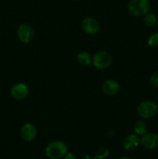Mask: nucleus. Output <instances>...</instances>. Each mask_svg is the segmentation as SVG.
<instances>
[{"mask_svg": "<svg viewBox=\"0 0 158 159\" xmlns=\"http://www.w3.org/2000/svg\"><path fill=\"white\" fill-rule=\"evenodd\" d=\"M134 131L138 135H143L147 132V125L144 121L138 120L134 124Z\"/></svg>", "mask_w": 158, "mask_h": 159, "instance_id": "nucleus-13", "label": "nucleus"}, {"mask_svg": "<svg viewBox=\"0 0 158 159\" xmlns=\"http://www.w3.org/2000/svg\"><path fill=\"white\" fill-rule=\"evenodd\" d=\"M150 83L155 88H158V71H155L151 76H150Z\"/></svg>", "mask_w": 158, "mask_h": 159, "instance_id": "nucleus-17", "label": "nucleus"}, {"mask_svg": "<svg viewBox=\"0 0 158 159\" xmlns=\"http://www.w3.org/2000/svg\"><path fill=\"white\" fill-rule=\"evenodd\" d=\"M68 146L60 141H54L50 143L45 149L46 156L50 159H60L68 153Z\"/></svg>", "mask_w": 158, "mask_h": 159, "instance_id": "nucleus-1", "label": "nucleus"}, {"mask_svg": "<svg viewBox=\"0 0 158 159\" xmlns=\"http://www.w3.org/2000/svg\"><path fill=\"white\" fill-rule=\"evenodd\" d=\"M119 83L112 79H108L102 85V90L108 96H115L119 92Z\"/></svg>", "mask_w": 158, "mask_h": 159, "instance_id": "nucleus-11", "label": "nucleus"}, {"mask_svg": "<svg viewBox=\"0 0 158 159\" xmlns=\"http://www.w3.org/2000/svg\"><path fill=\"white\" fill-rule=\"evenodd\" d=\"M157 112V104L152 101H143L137 107L138 115L144 119L153 117Z\"/></svg>", "mask_w": 158, "mask_h": 159, "instance_id": "nucleus-3", "label": "nucleus"}, {"mask_svg": "<svg viewBox=\"0 0 158 159\" xmlns=\"http://www.w3.org/2000/svg\"><path fill=\"white\" fill-rule=\"evenodd\" d=\"M92 63L98 69H106L111 65L112 57L106 51H98L93 56Z\"/></svg>", "mask_w": 158, "mask_h": 159, "instance_id": "nucleus-4", "label": "nucleus"}, {"mask_svg": "<svg viewBox=\"0 0 158 159\" xmlns=\"http://www.w3.org/2000/svg\"><path fill=\"white\" fill-rule=\"evenodd\" d=\"M82 28L88 34H94L99 31V24L96 20L91 17H87L82 21Z\"/></svg>", "mask_w": 158, "mask_h": 159, "instance_id": "nucleus-10", "label": "nucleus"}, {"mask_svg": "<svg viewBox=\"0 0 158 159\" xmlns=\"http://www.w3.org/2000/svg\"><path fill=\"white\" fill-rule=\"evenodd\" d=\"M109 155V150L105 147H101L96 151L94 159H105Z\"/></svg>", "mask_w": 158, "mask_h": 159, "instance_id": "nucleus-15", "label": "nucleus"}, {"mask_svg": "<svg viewBox=\"0 0 158 159\" xmlns=\"http://www.w3.org/2000/svg\"><path fill=\"white\" fill-rule=\"evenodd\" d=\"M144 24L146 25L148 27H153L157 23V20H156V16L153 13H147L145 15V17H144Z\"/></svg>", "mask_w": 158, "mask_h": 159, "instance_id": "nucleus-14", "label": "nucleus"}, {"mask_svg": "<svg viewBox=\"0 0 158 159\" xmlns=\"http://www.w3.org/2000/svg\"><path fill=\"white\" fill-rule=\"evenodd\" d=\"M119 159H133V158H129V157H122V158H121Z\"/></svg>", "mask_w": 158, "mask_h": 159, "instance_id": "nucleus-21", "label": "nucleus"}, {"mask_svg": "<svg viewBox=\"0 0 158 159\" xmlns=\"http://www.w3.org/2000/svg\"><path fill=\"white\" fill-rule=\"evenodd\" d=\"M140 143L143 147L148 150L155 149L158 147V134L150 132L142 135Z\"/></svg>", "mask_w": 158, "mask_h": 159, "instance_id": "nucleus-6", "label": "nucleus"}, {"mask_svg": "<svg viewBox=\"0 0 158 159\" xmlns=\"http://www.w3.org/2000/svg\"><path fill=\"white\" fill-rule=\"evenodd\" d=\"M10 93L14 99H17V100H22L28 96L29 89L26 84L17 83L12 87Z\"/></svg>", "mask_w": 158, "mask_h": 159, "instance_id": "nucleus-8", "label": "nucleus"}, {"mask_svg": "<svg viewBox=\"0 0 158 159\" xmlns=\"http://www.w3.org/2000/svg\"><path fill=\"white\" fill-rule=\"evenodd\" d=\"M20 135L25 141H27V142L33 141L37 138V127L31 123H26L22 127L21 130H20Z\"/></svg>", "mask_w": 158, "mask_h": 159, "instance_id": "nucleus-7", "label": "nucleus"}, {"mask_svg": "<svg viewBox=\"0 0 158 159\" xmlns=\"http://www.w3.org/2000/svg\"><path fill=\"white\" fill-rule=\"evenodd\" d=\"M64 159H77V158H76V156L73 153H71V152H68V153L64 155Z\"/></svg>", "mask_w": 158, "mask_h": 159, "instance_id": "nucleus-18", "label": "nucleus"}, {"mask_svg": "<svg viewBox=\"0 0 158 159\" xmlns=\"http://www.w3.org/2000/svg\"><path fill=\"white\" fill-rule=\"evenodd\" d=\"M139 144H140V139L137 135L133 134L125 137L122 141V146L124 149L128 152H133L136 150L139 147Z\"/></svg>", "mask_w": 158, "mask_h": 159, "instance_id": "nucleus-9", "label": "nucleus"}, {"mask_svg": "<svg viewBox=\"0 0 158 159\" xmlns=\"http://www.w3.org/2000/svg\"><path fill=\"white\" fill-rule=\"evenodd\" d=\"M17 35L21 42L28 43L33 40L34 37V30L28 23H23L17 30Z\"/></svg>", "mask_w": 158, "mask_h": 159, "instance_id": "nucleus-5", "label": "nucleus"}, {"mask_svg": "<svg viewBox=\"0 0 158 159\" xmlns=\"http://www.w3.org/2000/svg\"><path fill=\"white\" fill-rule=\"evenodd\" d=\"M82 159H94V158H91L90 155H85V156H84Z\"/></svg>", "mask_w": 158, "mask_h": 159, "instance_id": "nucleus-20", "label": "nucleus"}, {"mask_svg": "<svg viewBox=\"0 0 158 159\" xmlns=\"http://www.w3.org/2000/svg\"><path fill=\"white\" fill-rule=\"evenodd\" d=\"M74 1H78V0H74Z\"/></svg>", "mask_w": 158, "mask_h": 159, "instance_id": "nucleus-23", "label": "nucleus"}, {"mask_svg": "<svg viewBox=\"0 0 158 159\" xmlns=\"http://www.w3.org/2000/svg\"><path fill=\"white\" fill-rule=\"evenodd\" d=\"M128 10L134 16H143L148 13L150 2L148 0H130L128 4Z\"/></svg>", "mask_w": 158, "mask_h": 159, "instance_id": "nucleus-2", "label": "nucleus"}, {"mask_svg": "<svg viewBox=\"0 0 158 159\" xmlns=\"http://www.w3.org/2000/svg\"><path fill=\"white\" fill-rule=\"evenodd\" d=\"M156 25H157V28H158V20H157V23H156Z\"/></svg>", "mask_w": 158, "mask_h": 159, "instance_id": "nucleus-22", "label": "nucleus"}, {"mask_svg": "<svg viewBox=\"0 0 158 159\" xmlns=\"http://www.w3.org/2000/svg\"><path fill=\"white\" fill-rule=\"evenodd\" d=\"M77 61L80 65H83V66H88L91 63V56L90 55L89 53L86 52V51H82L77 54Z\"/></svg>", "mask_w": 158, "mask_h": 159, "instance_id": "nucleus-12", "label": "nucleus"}, {"mask_svg": "<svg viewBox=\"0 0 158 159\" xmlns=\"http://www.w3.org/2000/svg\"><path fill=\"white\" fill-rule=\"evenodd\" d=\"M148 45L151 48L158 47V32L153 33L148 38Z\"/></svg>", "mask_w": 158, "mask_h": 159, "instance_id": "nucleus-16", "label": "nucleus"}, {"mask_svg": "<svg viewBox=\"0 0 158 159\" xmlns=\"http://www.w3.org/2000/svg\"><path fill=\"white\" fill-rule=\"evenodd\" d=\"M113 137H114V131H113V130H109V131L107 132L106 134H105V138H106L107 139H112Z\"/></svg>", "mask_w": 158, "mask_h": 159, "instance_id": "nucleus-19", "label": "nucleus"}]
</instances>
